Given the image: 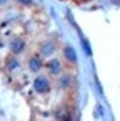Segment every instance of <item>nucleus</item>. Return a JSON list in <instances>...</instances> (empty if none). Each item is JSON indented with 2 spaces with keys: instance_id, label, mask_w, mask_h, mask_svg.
Segmentation results:
<instances>
[{
  "instance_id": "f257e3e1",
  "label": "nucleus",
  "mask_w": 120,
  "mask_h": 121,
  "mask_svg": "<svg viewBox=\"0 0 120 121\" xmlns=\"http://www.w3.org/2000/svg\"><path fill=\"white\" fill-rule=\"evenodd\" d=\"M33 87H35L36 91L42 92V91H46L48 88V83H47V80H46L44 77H37L35 80V83H33Z\"/></svg>"
},
{
  "instance_id": "f03ea898",
  "label": "nucleus",
  "mask_w": 120,
  "mask_h": 121,
  "mask_svg": "<svg viewBox=\"0 0 120 121\" xmlns=\"http://www.w3.org/2000/svg\"><path fill=\"white\" fill-rule=\"evenodd\" d=\"M10 48H11V51L15 54L21 52L23 50V41L21 40V39H15V40H13L11 41V44H10Z\"/></svg>"
},
{
  "instance_id": "7ed1b4c3",
  "label": "nucleus",
  "mask_w": 120,
  "mask_h": 121,
  "mask_svg": "<svg viewBox=\"0 0 120 121\" xmlns=\"http://www.w3.org/2000/svg\"><path fill=\"white\" fill-rule=\"evenodd\" d=\"M64 54H65V56H66L69 60H76L77 59V55H76V51H75V48L72 47V45H66L65 47V50H64Z\"/></svg>"
},
{
  "instance_id": "20e7f679",
  "label": "nucleus",
  "mask_w": 120,
  "mask_h": 121,
  "mask_svg": "<svg viewBox=\"0 0 120 121\" xmlns=\"http://www.w3.org/2000/svg\"><path fill=\"white\" fill-rule=\"evenodd\" d=\"M29 66L33 72H36V70H39V69L42 68V62H40L39 58H32V59L29 60Z\"/></svg>"
},
{
  "instance_id": "39448f33",
  "label": "nucleus",
  "mask_w": 120,
  "mask_h": 121,
  "mask_svg": "<svg viewBox=\"0 0 120 121\" xmlns=\"http://www.w3.org/2000/svg\"><path fill=\"white\" fill-rule=\"evenodd\" d=\"M48 68L51 69V72H54V73H58V72H60V63H58V60H57V59L50 60Z\"/></svg>"
},
{
  "instance_id": "423d86ee",
  "label": "nucleus",
  "mask_w": 120,
  "mask_h": 121,
  "mask_svg": "<svg viewBox=\"0 0 120 121\" xmlns=\"http://www.w3.org/2000/svg\"><path fill=\"white\" fill-rule=\"evenodd\" d=\"M42 51H43V54H44V55H50V54L54 51V45L53 44H46V45H43Z\"/></svg>"
},
{
  "instance_id": "0eeeda50",
  "label": "nucleus",
  "mask_w": 120,
  "mask_h": 121,
  "mask_svg": "<svg viewBox=\"0 0 120 121\" xmlns=\"http://www.w3.org/2000/svg\"><path fill=\"white\" fill-rule=\"evenodd\" d=\"M19 1H22L23 4H30L32 3V0H19Z\"/></svg>"
},
{
  "instance_id": "6e6552de",
  "label": "nucleus",
  "mask_w": 120,
  "mask_h": 121,
  "mask_svg": "<svg viewBox=\"0 0 120 121\" xmlns=\"http://www.w3.org/2000/svg\"><path fill=\"white\" fill-rule=\"evenodd\" d=\"M4 1H6V0H0V3H4Z\"/></svg>"
}]
</instances>
